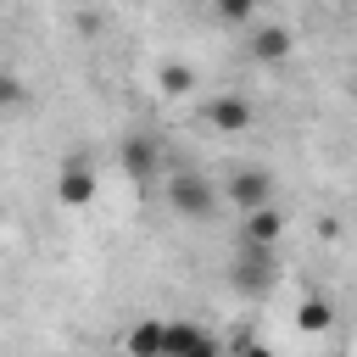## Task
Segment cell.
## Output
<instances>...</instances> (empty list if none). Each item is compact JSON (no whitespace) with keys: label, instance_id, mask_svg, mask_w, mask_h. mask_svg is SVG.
I'll return each instance as SVG.
<instances>
[{"label":"cell","instance_id":"6da1fadb","mask_svg":"<svg viewBox=\"0 0 357 357\" xmlns=\"http://www.w3.org/2000/svg\"><path fill=\"white\" fill-rule=\"evenodd\" d=\"M273 279H279V257H273V245H268V240H240L234 268H229V284H234L240 296L262 301V296L273 290Z\"/></svg>","mask_w":357,"mask_h":357},{"label":"cell","instance_id":"7a4b0ae2","mask_svg":"<svg viewBox=\"0 0 357 357\" xmlns=\"http://www.w3.org/2000/svg\"><path fill=\"white\" fill-rule=\"evenodd\" d=\"M167 206H173L178 218L201 223V218H212V212H218V190H212L195 167H184V173H173V178H167Z\"/></svg>","mask_w":357,"mask_h":357},{"label":"cell","instance_id":"3957f363","mask_svg":"<svg viewBox=\"0 0 357 357\" xmlns=\"http://www.w3.org/2000/svg\"><path fill=\"white\" fill-rule=\"evenodd\" d=\"M95 190H100L95 162H89V156H67V162H61V173H56V201H61L67 212H78V206H89V201H95Z\"/></svg>","mask_w":357,"mask_h":357},{"label":"cell","instance_id":"277c9868","mask_svg":"<svg viewBox=\"0 0 357 357\" xmlns=\"http://www.w3.org/2000/svg\"><path fill=\"white\" fill-rule=\"evenodd\" d=\"M117 162H123V173H128L134 184H151V178L162 173V151H156L151 134H128L123 151H117Z\"/></svg>","mask_w":357,"mask_h":357},{"label":"cell","instance_id":"5b68a950","mask_svg":"<svg viewBox=\"0 0 357 357\" xmlns=\"http://www.w3.org/2000/svg\"><path fill=\"white\" fill-rule=\"evenodd\" d=\"M218 340L195 324H162V357H212Z\"/></svg>","mask_w":357,"mask_h":357},{"label":"cell","instance_id":"8992f818","mask_svg":"<svg viewBox=\"0 0 357 357\" xmlns=\"http://www.w3.org/2000/svg\"><path fill=\"white\" fill-rule=\"evenodd\" d=\"M229 201L245 212V206H262V201H273V178H268V167H240L234 178H229Z\"/></svg>","mask_w":357,"mask_h":357},{"label":"cell","instance_id":"52a82bcc","mask_svg":"<svg viewBox=\"0 0 357 357\" xmlns=\"http://www.w3.org/2000/svg\"><path fill=\"white\" fill-rule=\"evenodd\" d=\"M206 123H212L218 134H240V128H251V106H245L240 95H218V100L206 106Z\"/></svg>","mask_w":357,"mask_h":357},{"label":"cell","instance_id":"ba28073f","mask_svg":"<svg viewBox=\"0 0 357 357\" xmlns=\"http://www.w3.org/2000/svg\"><path fill=\"white\" fill-rule=\"evenodd\" d=\"M279 229H284V212L273 206V201H262V206H245V223H240V240H279Z\"/></svg>","mask_w":357,"mask_h":357},{"label":"cell","instance_id":"9c48e42d","mask_svg":"<svg viewBox=\"0 0 357 357\" xmlns=\"http://www.w3.org/2000/svg\"><path fill=\"white\" fill-rule=\"evenodd\" d=\"M290 50H296V39H290V28H279V22H268V28L251 33V56H257V61H284Z\"/></svg>","mask_w":357,"mask_h":357},{"label":"cell","instance_id":"30bf717a","mask_svg":"<svg viewBox=\"0 0 357 357\" xmlns=\"http://www.w3.org/2000/svg\"><path fill=\"white\" fill-rule=\"evenodd\" d=\"M329 324H335V307H329L324 296H307V301L296 307V329H301V335H324Z\"/></svg>","mask_w":357,"mask_h":357},{"label":"cell","instance_id":"8fae6325","mask_svg":"<svg viewBox=\"0 0 357 357\" xmlns=\"http://www.w3.org/2000/svg\"><path fill=\"white\" fill-rule=\"evenodd\" d=\"M156 89H162V95H173V100H178V95H190V89H195V67H190V61H162Z\"/></svg>","mask_w":357,"mask_h":357},{"label":"cell","instance_id":"7c38bea8","mask_svg":"<svg viewBox=\"0 0 357 357\" xmlns=\"http://www.w3.org/2000/svg\"><path fill=\"white\" fill-rule=\"evenodd\" d=\"M123 346H128V351H139V357H162V324H134Z\"/></svg>","mask_w":357,"mask_h":357},{"label":"cell","instance_id":"4fadbf2b","mask_svg":"<svg viewBox=\"0 0 357 357\" xmlns=\"http://www.w3.org/2000/svg\"><path fill=\"white\" fill-rule=\"evenodd\" d=\"M22 100H28L22 78H17V73H0V112H11V106H22Z\"/></svg>","mask_w":357,"mask_h":357},{"label":"cell","instance_id":"5bb4252c","mask_svg":"<svg viewBox=\"0 0 357 357\" xmlns=\"http://www.w3.org/2000/svg\"><path fill=\"white\" fill-rule=\"evenodd\" d=\"M251 11H257V0H218V17L223 22H245Z\"/></svg>","mask_w":357,"mask_h":357}]
</instances>
